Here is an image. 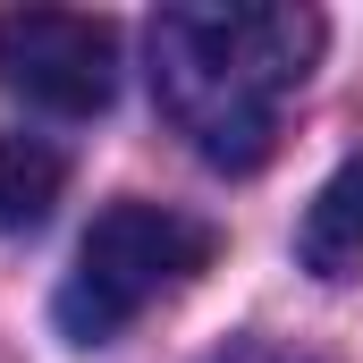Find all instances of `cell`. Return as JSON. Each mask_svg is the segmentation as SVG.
I'll return each mask as SVG.
<instances>
[{
	"label": "cell",
	"mask_w": 363,
	"mask_h": 363,
	"mask_svg": "<svg viewBox=\"0 0 363 363\" xmlns=\"http://www.w3.org/2000/svg\"><path fill=\"white\" fill-rule=\"evenodd\" d=\"M60 186H68V152H60V144L0 127V237L43 228L51 203H60Z\"/></svg>",
	"instance_id": "obj_5"
},
{
	"label": "cell",
	"mask_w": 363,
	"mask_h": 363,
	"mask_svg": "<svg viewBox=\"0 0 363 363\" xmlns=\"http://www.w3.org/2000/svg\"><path fill=\"white\" fill-rule=\"evenodd\" d=\"M152 101L211 169H262L279 152L287 101L321 60V17L296 0H178L144 34Z\"/></svg>",
	"instance_id": "obj_1"
},
{
	"label": "cell",
	"mask_w": 363,
	"mask_h": 363,
	"mask_svg": "<svg viewBox=\"0 0 363 363\" xmlns=\"http://www.w3.org/2000/svg\"><path fill=\"white\" fill-rule=\"evenodd\" d=\"M211 254H220L211 220H194L178 203L127 194V203H110L85 228L77 262L60 279V296H51V321H60L68 347H110L152 304H169L178 287H194V271H211Z\"/></svg>",
	"instance_id": "obj_2"
},
{
	"label": "cell",
	"mask_w": 363,
	"mask_h": 363,
	"mask_svg": "<svg viewBox=\"0 0 363 363\" xmlns=\"http://www.w3.org/2000/svg\"><path fill=\"white\" fill-rule=\"evenodd\" d=\"M296 254L313 279H355L363 271V152L338 161V178L313 194L304 228H296Z\"/></svg>",
	"instance_id": "obj_4"
},
{
	"label": "cell",
	"mask_w": 363,
	"mask_h": 363,
	"mask_svg": "<svg viewBox=\"0 0 363 363\" xmlns=\"http://www.w3.org/2000/svg\"><path fill=\"white\" fill-rule=\"evenodd\" d=\"M0 85L51 118H93L118 93V26L93 9H0Z\"/></svg>",
	"instance_id": "obj_3"
},
{
	"label": "cell",
	"mask_w": 363,
	"mask_h": 363,
	"mask_svg": "<svg viewBox=\"0 0 363 363\" xmlns=\"http://www.w3.org/2000/svg\"><path fill=\"white\" fill-rule=\"evenodd\" d=\"M211 363H330L321 347H304V338H271V330H245V338H228Z\"/></svg>",
	"instance_id": "obj_6"
}]
</instances>
